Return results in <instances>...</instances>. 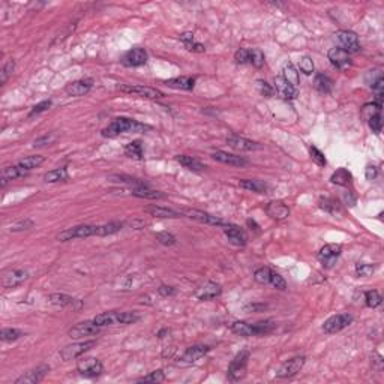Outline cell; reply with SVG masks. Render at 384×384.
Listing matches in <instances>:
<instances>
[{
	"label": "cell",
	"instance_id": "obj_1",
	"mask_svg": "<svg viewBox=\"0 0 384 384\" xmlns=\"http://www.w3.org/2000/svg\"><path fill=\"white\" fill-rule=\"evenodd\" d=\"M150 129H152L150 126L140 123L137 120L126 119V117H117L105 128V129H102V137L114 138V137L120 135L122 132H146Z\"/></svg>",
	"mask_w": 384,
	"mask_h": 384
},
{
	"label": "cell",
	"instance_id": "obj_2",
	"mask_svg": "<svg viewBox=\"0 0 384 384\" xmlns=\"http://www.w3.org/2000/svg\"><path fill=\"white\" fill-rule=\"evenodd\" d=\"M231 330L239 336H264L275 330L273 321H260L255 324H249L245 321H236L231 326Z\"/></svg>",
	"mask_w": 384,
	"mask_h": 384
},
{
	"label": "cell",
	"instance_id": "obj_3",
	"mask_svg": "<svg viewBox=\"0 0 384 384\" xmlns=\"http://www.w3.org/2000/svg\"><path fill=\"white\" fill-rule=\"evenodd\" d=\"M92 236H98V225H75L72 228L63 230L62 233L57 234V240L60 242H68L72 239H86Z\"/></svg>",
	"mask_w": 384,
	"mask_h": 384
},
{
	"label": "cell",
	"instance_id": "obj_4",
	"mask_svg": "<svg viewBox=\"0 0 384 384\" xmlns=\"http://www.w3.org/2000/svg\"><path fill=\"white\" fill-rule=\"evenodd\" d=\"M248 360H249V351L243 350L231 360L227 377L230 381H240L246 375V368H248Z\"/></svg>",
	"mask_w": 384,
	"mask_h": 384
},
{
	"label": "cell",
	"instance_id": "obj_5",
	"mask_svg": "<svg viewBox=\"0 0 384 384\" xmlns=\"http://www.w3.org/2000/svg\"><path fill=\"white\" fill-rule=\"evenodd\" d=\"M351 323H353V315H351V314H347V312L345 314H338V315H333V317L326 320L324 324H323V330H324V333L333 335V333H338V332L344 330Z\"/></svg>",
	"mask_w": 384,
	"mask_h": 384
},
{
	"label": "cell",
	"instance_id": "obj_6",
	"mask_svg": "<svg viewBox=\"0 0 384 384\" xmlns=\"http://www.w3.org/2000/svg\"><path fill=\"white\" fill-rule=\"evenodd\" d=\"M338 42H339V48H342L345 53L353 54V53H359L360 51V42H359V36L351 30H339L335 35Z\"/></svg>",
	"mask_w": 384,
	"mask_h": 384
},
{
	"label": "cell",
	"instance_id": "obj_7",
	"mask_svg": "<svg viewBox=\"0 0 384 384\" xmlns=\"http://www.w3.org/2000/svg\"><path fill=\"white\" fill-rule=\"evenodd\" d=\"M96 345V341H84V342H77V344H72V345H68L65 347L62 351H60V356L62 359L68 362V360H74L77 357H80L81 354H84L86 351L92 350L93 347Z\"/></svg>",
	"mask_w": 384,
	"mask_h": 384
},
{
	"label": "cell",
	"instance_id": "obj_8",
	"mask_svg": "<svg viewBox=\"0 0 384 384\" xmlns=\"http://www.w3.org/2000/svg\"><path fill=\"white\" fill-rule=\"evenodd\" d=\"M102 363L95 359V357H87V359H81L77 363V371L80 372V375L86 377V378H95L102 374Z\"/></svg>",
	"mask_w": 384,
	"mask_h": 384
},
{
	"label": "cell",
	"instance_id": "obj_9",
	"mask_svg": "<svg viewBox=\"0 0 384 384\" xmlns=\"http://www.w3.org/2000/svg\"><path fill=\"white\" fill-rule=\"evenodd\" d=\"M341 252H342L341 245H333V243H332V245H326V246H323L321 249H320L318 255H317V258H318V261L321 263L324 267L330 269V267L335 266V263H336V260L339 258Z\"/></svg>",
	"mask_w": 384,
	"mask_h": 384
},
{
	"label": "cell",
	"instance_id": "obj_10",
	"mask_svg": "<svg viewBox=\"0 0 384 384\" xmlns=\"http://www.w3.org/2000/svg\"><path fill=\"white\" fill-rule=\"evenodd\" d=\"M120 92L125 93H134L138 96H143V98H149V99H159V98H164V93L158 89L153 87H146V86H129V84H120L117 87Z\"/></svg>",
	"mask_w": 384,
	"mask_h": 384
},
{
	"label": "cell",
	"instance_id": "obj_11",
	"mask_svg": "<svg viewBox=\"0 0 384 384\" xmlns=\"http://www.w3.org/2000/svg\"><path fill=\"white\" fill-rule=\"evenodd\" d=\"M147 51L144 48H132L128 51L123 57H122V65L128 66V68H137L141 65H146L147 62Z\"/></svg>",
	"mask_w": 384,
	"mask_h": 384
},
{
	"label": "cell",
	"instance_id": "obj_12",
	"mask_svg": "<svg viewBox=\"0 0 384 384\" xmlns=\"http://www.w3.org/2000/svg\"><path fill=\"white\" fill-rule=\"evenodd\" d=\"M182 213L194 221H198L201 224H207V225H225V222H224V219L218 218V216H213L210 213H206L203 210H197V209H183Z\"/></svg>",
	"mask_w": 384,
	"mask_h": 384
},
{
	"label": "cell",
	"instance_id": "obj_13",
	"mask_svg": "<svg viewBox=\"0 0 384 384\" xmlns=\"http://www.w3.org/2000/svg\"><path fill=\"white\" fill-rule=\"evenodd\" d=\"M305 357L303 356H297V357H293L290 360H287L278 371V377L279 378H290V377H294L297 372L302 371L303 365H305Z\"/></svg>",
	"mask_w": 384,
	"mask_h": 384
},
{
	"label": "cell",
	"instance_id": "obj_14",
	"mask_svg": "<svg viewBox=\"0 0 384 384\" xmlns=\"http://www.w3.org/2000/svg\"><path fill=\"white\" fill-rule=\"evenodd\" d=\"M327 57H329V60H330L332 65H333L335 68L341 69V71H347L348 68H351L350 54L345 53V51H344L342 48H339V47L330 48L329 53H327Z\"/></svg>",
	"mask_w": 384,
	"mask_h": 384
},
{
	"label": "cell",
	"instance_id": "obj_15",
	"mask_svg": "<svg viewBox=\"0 0 384 384\" xmlns=\"http://www.w3.org/2000/svg\"><path fill=\"white\" fill-rule=\"evenodd\" d=\"M209 351H210V347H207V345H194V347H189V348H186V351L182 354L180 363H182V365L195 363L197 360H200L201 357H204V356L209 353Z\"/></svg>",
	"mask_w": 384,
	"mask_h": 384
},
{
	"label": "cell",
	"instance_id": "obj_16",
	"mask_svg": "<svg viewBox=\"0 0 384 384\" xmlns=\"http://www.w3.org/2000/svg\"><path fill=\"white\" fill-rule=\"evenodd\" d=\"M48 371H50V366L41 365V366H38L35 369H32V371L23 374L20 378L15 380V384H36V383L44 380V377L48 374Z\"/></svg>",
	"mask_w": 384,
	"mask_h": 384
},
{
	"label": "cell",
	"instance_id": "obj_17",
	"mask_svg": "<svg viewBox=\"0 0 384 384\" xmlns=\"http://www.w3.org/2000/svg\"><path fill=\"white\" fill-rule=\"evenodd\" d=\"M227 144L231 149L239 150V152H251V150L261 149V146L258 143H255L252 140H248V138H243L240 135H230V137H227Z\"/></svg>",
	"mask_w": 384,
	"mask_h": 384
},
{
	"label": "cell",
	"instance_id": "obj_18",
	"mask_svg": "<svg viewBox=\"0 0 384 384\" xmlns=\"http://www.w3.org/2000/svg\"><path fill=\"white\" fill-rule=\"evenodd\" d=\"M99 326H96L93 321H84V323H78L77 326H74L72 329H69V336L74 339H80L84 336H92L99 333Z\"/></svg>",
	"mask_w": 384,
	"mask_h": 384
},
{
	"label": "cell",
	"instance_id": "obj_19",
	"mask_svg": "<svg viewBox=\"0 0 384 384\" xmlns=\"http://www.w3.org/2000/svg\"><path fill=\"white\" fill-rule=\"evenodd\" d=\"M212 158L215 159V161L218 162H222V164H227V165H233V167H245L248 164V161L245 158L242 156H237V155H231V153H227V152H222V150H216L212 153Z\"/></svg>",
	"mask_w": 384,
	"mask_h": 384
},
{
	"label": "cell",
	"instance_id": "obj_20",
	"mask_svg": "<svg viewBox=\"0 0 384 384\" xmlns=\"http://www.w3.org/2000/svg\"><path fill=\"white\" fill-rule=\"evenodd\" d=\"M273 89L276 90V93L281 96V98L285 99V101L296 99L297 95H299L297 89L288 84L282 77H276V78H275V87H273Z\"/></svg>",
	"mask_w": 384,
	"mask_h": 384
},
{
	"label": "cell",
	"instance_id": "obj_21",
	"mask_svg": "<svg viewBox=\"0 0 384 384\" xmlns=\"http://www.w3.org/2000/svg\"><path fill=\"white\" fill-rule=\"evenodd\" d=\"M266 213L276 221H282L290 216V207L282 201H270L266 206Z\"/></svg>",
	"mask_w": 384,
	"mask_h": 384
},
{
	"label": "cell",
	"instance_id": "obj_22",
	"mask_svg": "<svg viewBox=\"0 0 384 384\" xmlns=\"http://www.w3.org/2000/svg\"><path fill=\"white\" fill-rule=\"evenodd\" d=\"M221 293H222V288H221L219 284H216V282H206L203 287L198 288L195 296L200 300H212V299L221 296Z\"/></svg>",
	"mask_w": 384,
	"mask_h": 384
},
{
	"label": "cell",
	"instance_id": "obj_23",
	"mask_svg": "<svg viewBox=\"0 0 384 384\" xmlns=\"http://www.w3.org/2000/svg\"><path fill=\"white\" fill-rule=\"evenodd\" d=\"M92 86H93L92 80H77V81H72V83L66 84L65 92L69 96H84L86 93L90 92Z\"/></svg>",
	"mask_w": 384,
	"mask_h": 384
},
{
	"label": "cell",
	"instance_id": "obj_24",
	"mask_svg": "<svg viewBox=\"0 0 384 384\" xmlns=\"http://www.w3.org/2000/svg\"><path fill=\"white\" fill-rule=\"evenodd\" d=\"M224 233H225L228 240L236 246H245L248 243V236H246L245 230H242L237 225H227Z\"/></svg>",
	"mask_w": 384,
	"mask_h": 384
},
{
	"label": "cell",
	"instance_id": "obj_25",
	"mask_svg": "<svg viewBox=\"0 0 384 384\" xmlns=\"http://www.w3.org/2000/svg\"><path fill=\"white\" fill-rule=\"evenodd\" d=\"M27 278H29V273L26 270H21V269L20 270H12V272L6 273L3 276L2 284H3L5 288H15V287L21 285Z\"/></svg>",
	"mask_w": 384,
	"mask_h": 384
},
{
	"label": "cell",
	"instance_id": "obj_26",
	"mask_svg": "<svg viewBox=\"0 0 384 384\" xmlns=\"http://www.w3.org/2000/svg\"><path fill=\"white\" fill-rule=\"evenodd\" d=\"M176 161H177L179 164H182L185 168H188V170H191V171H194V173H201V171L206 168L200 161H197L195 158L186 156V155H177V156H176Z\"/></svg>",
	"mask_w": 384,
	"mask_h": 384
},
{
	"label": "cell",
	"instance_id": "obj_27",
	"mask_svg": "<svg viewBox=\"0 0 384 384\" xmlns=\"http://www.w3.org/2000/svg\"><path fill=\"white\" fill-rule=\"evenodd\" d=\"M282 78L290 84V86H293V87H296L297 89V86H299V83H300V80H299V72H297V69H296V66L293 65V63H285L284 65V68H282Z\"/></svg>",
	"mask_w": 384,
	"mask_h": 384
},
{
	"label": "cell",
	"instance_id": "obj_28",
	"mask_svg": "<svg viewBox=\"0 0 384 384\" xmlns=\"http://www.w3.org/2000/svg\"><path fill=\"white\" fill-rule=\"evenodd\" d=\"M165 84L171 89H179V90H192L195 86V80L192 77H177L167 80Z\"/></svg>",
	"mask_w": 384,
	"mask_h": 384
},
{
	"label": "cell",
	"instance_id": "obj_29",
	"mask_svg": "<svg viewBox=\"0 0 384 384\" xmlns=\"http://www.w3.org/2000/svg\"><path fill=\"white\" fill-rule=\"evenodd\" d=\"M239 185H240V188L257 192V194H264V192H267V189H269L267 183H264L263 180H258V179H245V180H240Z\"/></svg>",
	"mask_w": 384,
	"mask_h": 384
},
{
	"label": "cell",
	"instance_id": "obj_30",
	"mask_svg": "<svg viewBox=\"0 0 384 384\" xmlns=\"http://www.w3.org/2000/svg\"><path fill=\"white\" fill-rule=\"evenodd\" d=\"M146 213H149L150 216H155V218H162V219H167V218H179L180 213L173 210V209H167V207H159V206H149L144 209Z\"/></svg>",
	"mask_w": 384,
	"mask_h": 384
},
{
	"label": "cell",
	"instance_id": "obj_31",
	"mask_svg": "<svg viewBox=\"0 0 384 384\" xmlns=\"http://www.w3.org/2000/svg\"><path fill=\"white\" fill-rule=\"evenodd\" d=\"M27 174V171L20 167V165H12V167H6L2 171V186H5L9 180L18 179V177H24Z\"/></svg>",
	"mask_w": 384,
	"mask_h": 384
},
{
	"label": "cell",
	"instance_id": "obj_32",
	"mask_svg": "<svg viewBox=\"0 0 384 384\" xmlns=\"http://www.w3.org/2000/svg\"><path fill=\"white\" fill-rule=\"evenodd\" d=\"M351 180H353V176H351V173L345 168H339L330 176V182L333 185H339V186H348V185H351Z\"/></svg>",
	"mask_w": 384,
	"mask_h": 384
},
{
	"label": "cell",
	"instance_id": "obj_33",
	"mask_svg": "<svg viewBox=\"0 0 384 384\" xmlns=\"http://www.w3.org/2000/svg\"><path fill=\"white\" fill-rule=\"evenodd\" d=\"M48 302L51 305H56V306H72V308H74L75 303H80L77 299H74V297H71L68 294H59V293L50 294L48 296Z\"/></svg>",
	"mask_w": 384,
	"mask_h": 384
},
{
	"label": "cell",
	"instance_id": "obj_34",
	"mask_svg": "<svg viewBox=\"0 0 384 384\" xmlns=\"http://www.w3.org/2000/svg\"><path fill=\"white\" fill-rule=\"evenodd\" d=\"M180 41L185 44V47H186L189 51H194V53H204V51H206L204 45L200 44V42H195L194 35L189 33V32H186V33L180 35Z\"/></svg>",
	"mask_w": 384,
	"mask_h": 384
},
{
	"label": "cell",
	"instance_id": "obj_35",
	"mask_svg": "<svg viewBox=\"0 0 384 384\" xmlns=\"http://www.w3.org/2000/svg\"><path fill=\"white\" fill-rule=\"evenodd\" d=\"M69 179V174H68V170L65 167L62 168H56L53 171H48L45 176H44V180L47 183H57V182H66Z\"/></svg>",
	"mask_w": 384,
	"mask_h": 384
},
{
	"label": "cell",
	"instance_id": "obj_36",
	"mask_svg": "<svg viewBox=\"0 0 384 384\" xmlns=\"http://www.w3.org/2000/svg\"><path fill=\"white\" fill-rule=\"evenodd\" d=\"M314 86H315V89H317L320 93H330L332 89H333L332 80H330L327 75H323V74H318V75L315 77Z\"/></svg>",
	"mask_w": 384,
	"mask_h": 384
},
{
	"label": "cell",
	"instance_id": "obj_37",
	"mask_svg": "<svg viewBox=\"0 0 384 384\" xmlns=\"http://www.w3.org/2000/svg\"><path fill=\"white\" fill-rule=\"evenodd\" d=\"M125 155L129 156L132 159H137V161H141L143 159V146H141V141H132L129 144L125 146Z\"/></svg>",
	"mask_w": 384,
	"mask_h": 384
},
{
	"label": "cell",
	"instance_id": "obj_38",
	"mask_svg": "<svg viewBox=\"0 0 384 384\" xmlns=\"http://www.w3.org/2000/svg\"><path fill=\"white\" fill-rule=\"evenodd\" d=\"M42 162H44V156H39V155H32V156H27V158L21 159V161L18 162V165L23 167L26 171H30V170H33V168L39 167Z\"/></svg>",
	"mask_w": 384,
	"mask_h": 384
},
{
	"label": "cell",
	"instance_id": "obj_39",
	"mask_svg": "<svg viewBox=\"0 0 384 384\" xmlns=\"http://www.w3.org/2000/svg\"><path fill=\"white\" fill-rule=\"evenodd\" d=\"M131 194L135 195V197H140V198H150V200H155V198H161L162 194L158 191H153V189H149V186H143V188H132Z\"/></svg>",
	"mask_w": 384,
	"mask_h": 384
},
{
	"label": "cell",
	"instance_id": "obj_40",
	"mask_svg": "<svg viewBox=\"0 0 384 384\" xmlns=\"http://www.w3.org/2000/svg\"><path fill=\"white\" fill-rule=\"evenodd\" d=\"M123 228V224L122 222H108L104 224V225H98V236L104 237V236H111L114 233H119Z\"/></svg>",
	"mask_w": 384,
	"mask_h": 384
},
{
	"label": "cell",
	"instance_id": "obj_41",
	"mask_svg": "<svg viewBox=\"0 0 384 384\" xmlns=\"http://www.w3.org/2000/svg\"><path fill=\"white\" fill-rule=\"evenodd\" d=\"M93 323L99 327H105V326H111L116 324V312H104L99 314L93 318Z\"/></svg>",
	"mask_w": 384,
	"mask_h": 384
},
{
	"label": "cell",
	"instance_id": "obj_42",
	"mask_svg": "<svg viewBox=\"0 0 384 384\" xmlns=\"http://www.w3.org/2000/svg\"><path fill=\"white\" fill-rule=\"evenodd\" d=\"M140 320L137 312H116V324H132Z\"/></svg>",
	"mask_w": 384,
	"mask_h": 384
},
{
	"label": "cell",
	"instance_id": "obj_43",
	"mask_svg": "<svg viewBox=\"0 0 384 384\" xmlns=\"http://www.w3.org/2000/svg\"><path fill=\"white\" fill-rule=\"evenodd\" d=\"M318 203H320V207H321L323 210H326V212H329V213H332V215L341 213V206L333 198H321Z\"/></svg>",
	"mask_w": 384,
	"mask_h": 384
},
{
	"label": "cell",
	"instance_id": "obj_44",
	"mask_svg": "<svg viewBox=\"0 0 384 384\" xmlns=\"http://www.w3.org/2000/svg\"><path fill=\"white\" fill-rule=\"evenodd\" d=\"M249 63L255 68H263L264 65V54L261 50L258 48H252L249 50Z\"/></svg>",
	"mask_w": 384,
	"mask_h": 384
},
{
	"label": "cell",
	"instance_id": "obj_45",
	"mask_svg": "<svg viewBox=\"0 0 384 384\" xmlns=\"http://www.w3.org/2000/svg\"><path fill=\"white\" fill-rule=\"evenodd\" d=\"M165 380V374H164V371H161V369H158V371H153V372H150L149 375H144L143 378H138L137 380V383H162Z\"/></svg>",
	"mask_w": 384,
	"mask_h": 384
},
{
	"label": "cell",
	"instance_id": "obj_46",
	"mask_svg": "<svg viewBox=\"0 0 384 384\" xmlns=\"http://www.w3.org/2000/svg\"><path fill=\"white\" fill-rule=\"evenodd\" d=\"M381 302H383V297L380 296L378 291L371 290V291L365 293V303H366L368 308H377V306L381 305Z\"/></svg>",
	"mask_w": 384,
	"mask_h": 384
},
{
	"label": "cell",
	"instance_id": "obj_47",
	"mask_svg": "<svg viewBox=\"0 0 384 384\" xmlns=\"http://www.w3.org/2000/svg\"><path fill=\"white\" fill-rule=\"evenodd\" d=\"M110 180L113 182H122V183H129V185H134V188H143V186H147L143 180L140 179H135V177H129V176H111Z\"/></svg>",
	"mask_w": 384,
	"mask_h": 384
},
{
	"label": "cell",
	"instance_id": "obj_48",
	"mask_svg": "<svg viewBox=\"0 0 384 384\" xmlns=\"http://www.w3.org/2000/svg\"><path fill=\"white\" fill-rule=\"evenodd\" d=\"M270 276H272V270L269 267H260L254 273V279L258 284H270Z\"/></svg>",
	"mask_w": 384,
	"mask_h": 384
},
{
	"label": "cell",
	"instance_id": "obj_49",
	"mask_svg": "<svg viewBox=\"0 0 384 384\" xmlns=\"http://www.w3.org/2000/svg\"><path fill=\"white\" fill-rule=\"evenodd\" d=\"M21 336H23V332H20L17 329H3L2 333H0V339H2L3 342H12V341H17Z\"/></svg>",
	"mask_w": 384,
	"mask_h": 384
},
{
	"label": "cell",
	"instance_id": "obj_50",
	"mask_svg": "<svg viewBox=\"0 0 384 384\" xmlns=\"http://www.w3.org/2000/svg\"><path fill=\"white\" fill-rule=\"evenodd\" d=\"M299 69L305 74V75H311L314 72V62L309 56H303L299 60Z\"/></svg>",
	"mask_w": 384,
	"mask_h": 384
},
{
	"label": "cell",
	"instance_id": "obj_51",
	"mask_svg": "<svg viewBox=\"0 0 384 384\" xmlns=\"http://www.w3.org/2000/svg\"><path fill=\"white\" fill-rule=\"evenodd\" d=\"M14 68H15V62H14V60H8L5 65H3L2 72H0V83H2V86L8 81V78H9V75L12 74Z\"/></svg>",
	"mask_w": 384,
	"mask_h": 384
},
{
	"label": "cell",
	"instance_id": "obj_52",
	"mask_svg": "<svg viewBox=\"0 0 384 384\" xmlns=\"http://www.w3.org/2000/svg\"><path fill=\"white\" fill-rule=\"evenodd\" d=\"M309 153H311L312 161H314L317 165H320V167H324V165H326V158H324V155L320 152L315 146H311V147H309Z\"/></svg>",
	"mask_w": 384,
	"mask_h": 384
},
{
	"label": "cell",
	"instance_id": "obj_53",
	"mask_svg": "<svg viewBox=\"0 0 384 384\" xmlns=\"http://www.w3.org/2000/svg\"><path fill=\"white\" fill-rule=\"evenodd\" d=\"M368 123H369V128L372 129V132H375V134H380V132H381V128H383L381 113H377V114L371 116V117L368 119Z\"/></svg>",
	"mask_w": 384,
	"mask_h": 384
},
{
	"label": "cell",
	"instance_id": "obj_54",
	"mask_svg": "<svg viewBox=\"0 0 384 384\" xmlns=\"http://www.w3.org/2000/svg\"><path fill=\"white\" fill-rule=\"evenodd\" d=\"M156 240L161 243V245H165V246H171L176 243V237L168 233V231H162V233H158L156 234Z\"/></svg>",
	"mask_w": 384,
	"mask_h": 384
},
{
	"label": "cell",
	"instance_id": "obj_55",
	"mask_svg": "<svg viewBox=\"0 0 384 384\" xmlns=\"http://www.w3.org/2000/svg\"><path fill=\"white\" fill-rule=\"evenodd\" d=\"M377 113H381V104H366L363 108H362V116L368 120L371 116L377 114Z\"/></svg>",
	"mask_w": 384,
	"mask_h": 384
},
{
	"label": "cell",
	"instance_id": "obj_56",
	"mask_svg": "<svg viewBox=\"0 0 384 384\" xmlns=\"http://www.w3.org/2000/svg\"><path fill=\"white\" fill-rule=\"evenodd\" d=\"M257 86H258V90L263 96H266V98H272V96L275 95V89L267 83V81H263V80H258L257 81Z\"/></svg>",
	"mask_w": 384,
	"mask_h": 384
},
{
	"label": "cell",
	"instance_id": "obj_57",
	"mask_svg": "<svg viewBox=\"0 0 384 384\" xmlns=\"http://www.w3.org/2000/svg\"><path fill=\"white\" fill-rule=\"evenodd\" d=\"M33 228V221L30 219H24V221H20V222H15L14 225L11 227V231H24V230H30Z\"/></svg>",
	"mask_w": 384,
	"mask_h": 384
},
{
	"label": "cell",
	"instance_id": "obj_58",
	"mask_svg": "<svg viewBox=\"0 0 384 384\" xmlns=\"http://www.w3.org/2000/svg\"><path fill=\"white\" fill-rule=\"evenodd\" d=\"M374 273V266L372 264H365V263H359L356 266V275L357 276H362V278H366L369 275Z\"/></svg>",
	"mask_w": 384,
	"mask_h": 384
},
{
	"label": "cell",
	"instance_id": "obj_59",
	"mask_svg": "<svg viewBox=\"0 0 384 384\" xmlns=\"http://www.w3.org/2000/svg\"><path fill=\"white\" fill-rule=\"evenodd\" d=\"M270 284H272L275 288H278V290H282V291L287 288V282H285V279H284L279 273H275V272H272Z\"/></svg>",
	"mask_w": 384,
	"mask_h": 384
},
{
	"label": "cell",
	"instance_id": "obj_60",
	"mask_svg": "<svg viewBox=\"0 0 384 384\" xmlns=\"http://www.w3.org/2000/svg\"><path fill=\"white\" fill-rule=\"evenodd\" d=\"M234 60H236V63H239V65L249 63V50H245V48L237 50L234 54Z\"/></svg>",
	"mask_w": 384,
	"mask_h": 384
},
{
	"label": "cell",
	"instance_id": "obj_61",
	"mask_svg": "<svg viewBox=\"0 0 384 384\" xmlns=\"http://www.w3.org/2000/svg\"><path fill=\"white\" fill-rule=\"evenodd\" d=\"M50 107H51V101H50V99H48V101H42L41 104H38V105H35V107H33V110L30 111V114H29V116L32 117V116H35V114L44 113V111H47Z\"/></svg>",
	"mask_w": 384,
	"mask_h": 384
},
{
	"label": "cell",
	"instance_id": "obj_62",
	"mask_svg": "<svg viewBox=\"0 0 384 384\" xmlns=\"http://www.w3.org/2000/svg\"><path fill=\"white\" fill-rule=\"evenodd\" d=\"M159 294L161 296H164V297H167V296H173L174 293H176V288L174 287H167V285H161L159 287Z\"/></svg>",
	"mask_w": 384,
	"mask_h": 384
},
{
	"label": "cell",
	"instance_id": "obj_63",
	"mask_svg": "<svg viewBox=\"0 0 384 384\" xmlns=\"http://www.w3.org/2000/svg\"><path fill=\"white\" fill-rule=\"evenodd\" d=\"M365 176H366V179L368 180H375L377 179V176H378V168L377 167H374V165H369V167H366V171H365Z\"/></svg>",
	"mask_w": 384,
	"mask_h": 384
},
{
	"label": "cell",
	"instance_id": "obj_64",
	"mask_svg": "<svg viewBox=\"0 0 384 384\" xmlns=\"http://www.w3.org/2000/svg\"><path fill=\"white\" fill-rule=\"evenodd\" d=\"M54 140V137H44V138H39V140H36L35 141V146H44V144H48V143H51Z\"/></svg>",
	"mask_w": 384,
	"mask_h": 384
}]
</instances>
